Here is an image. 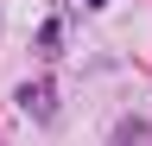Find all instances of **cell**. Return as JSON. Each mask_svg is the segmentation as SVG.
Returning <instances> with one entry per match:
<instances>
[{"instance_id":"obj_1","label":"cell","mask_w":152,"mask_h":146,"mask_svg":"<svg viewBox=\"0 0 152 146\" xmlns=\"http://www.w3.org/2000/svg\"><path fill=\"white\" fill-rule=\"evenodd\" d=\"M13 102L26 108L32 121H51V114H57V76H32V83H19Z\"/></svg>"},{"instance_id":"obj_2","label":"cell","mask_w":152,"mask_h":146,"mask_svg":"<svg viewBox=\"0 0 152 146\" xmlns=\"http://www.w3.org/2000/svg\"><path fill=\"white\" fill-rule=\"evenodd\" d=\"M108 140H152V121H140V114H127L121 127H108Z\"/></svg>"},{"instance_id":"obj_3","label":"cell","mask_w":152,"mask_h":146,"mask_svg":"<svg viewBox=\"0 0 152 146\" xmlns=\"http://www.w3.org/2000/svg\"><path fill=\"white\" fill-rule=\"evenodd\" d=\"M57 45H64V19H45V32H38V51H45V57H51Z\"/></svg>"},{"instance_id":"obj_4","label":"cell","mask_w":152,"mask_h":146,"mask_svg":"<svg viewBox=\"0 0 152 146\" xmlns=\"http://www.w3.org/2000/svg\"><path fill=\"white\" fill-rule=\"evenodd\" d=\"M89 7H108V0H89Z\"/></svg>"}]
</instances>
